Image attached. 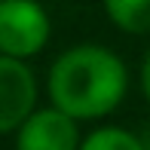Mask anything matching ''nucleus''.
<instances>
[{"mask_svg":"<svg viewBox=\"0 0 150 150\" xmlns=\"http://www.w3.org/2000/svg\"><path fill=\"white\" fill-rule=\"evenodd\" d=\"M80 120L55 104L37 107L16 129V150H80Z\"/></svg>","mask_w":150,"mask_h":150,"instance_id":"nucleus-4","label":"nucleus"},{"mask_svg":"<svg viewBox=\"0 0 150 150\" xmlns=\"http://www.w3.org/2000/svg\"><path fill=\"white\" fill-rule=\"evenodd\" d=\"M80 150H147V144L122 126H98L80 141Z\"/></svg>","mask_w":150,"mask_h":150,"instance_id":"nucleus-6","label":"nucleus"},{"mask_svg":"<svg viewBox=\"0 0 150 150\" xmlns=\"http://www.w3.org/2000/svg\"><path fill=\"white\" fill-rule=\"evenodd\" d=\"M141 92H144V98L150 104V52L144 55V64H141Z\"/></svg>","mask_w":150,"mask_h":150,"instance_id":"nucleus-7","label":"nucleus"},{"mask_svg":"<svg viewBox=\"0 0 150 150\" xmlns=\"http://www.w3.org/2000/svg\"><path fill=\"white\" fill-rule=\"evenodd\" d=\"M52 18L37 0H0V52L28 61L46 49Z\"/></svg>","mask_w":150,"mask_h":150,"instance_id":"nucleus-2","label":"nucleus"},{"mask_svg":"<svg viewBox=\"0 0 150 150\" xmlns=\"http://www.w3.org/2000/svg\"><path fill=\"white\" fill-rule=\"evenodd\" d=\"M37 77L28 61L0 52V135H16L37 110Z\"/></svg>","mask_w":150,"mask_h":150,"instance_id":"nucleus-3","label":"nucleus"},{"mask_svg":"<svg viewBox=\"0 0 150 150\" xmlns=\"http://www.w3.org/2000/svg\"><path fill=\"white\" fill-rule=\"evenodd\" d=\"M129 89V71L110 46L77 43L52 61L46 92L49 104L74 120H101L122 104Z\"/></svg>","mask_w":150,"mask_h":150,"instance_id":"nucleus-1","label":"nucleus"},{"mask_svg":"<svg viewBox=\"0 0 150 150\" xmlns=\"http://www.w3.org/2000/svg\"><path fill=\"white\" fill-rule=\"evenodd\" d=\"M104 16L122 34H150V0H101Z\"/></svg>","mask_w":150,"mask_h":150,"instance_id":"nucleus-5","label":"nucleus"}]
</instances>
